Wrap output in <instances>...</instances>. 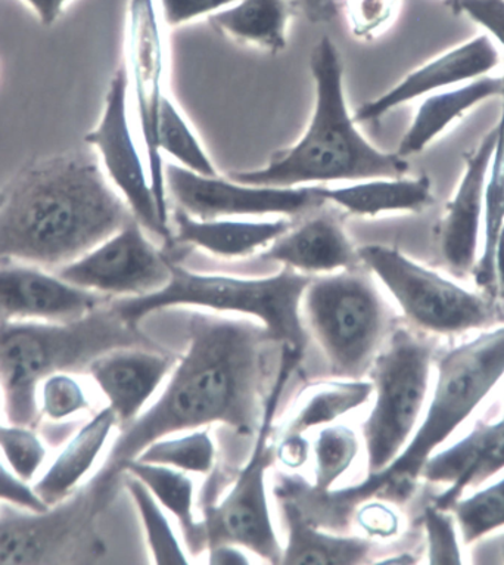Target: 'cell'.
Returning a JSON list of instances; mask_svg holds the SVG:
<instances>
[{
  "label": "cell",
  "instance_id": "6da1fadb",
  "mask_svg": "<svg viewBox=\"0 0 504 565\" xmlns=\"http://www.w3.org/2000/svg\"><path fill=\"white\" fill-rule=\"evenodd\" d=\"M266 328L239 319L195 313L190 345L158 401L127 424L107 462L86 486L96 514L112 501L122 472L153 441L222 424L243 436L257 433L265 409Z\"/></svg>",
  "mask_w": 504,
  "mask_h": 565
},
{
  "label": "cell",
  "instance_id": "7a4b0ae2",
  "mask_svg": "<svg viewBox=\"0 0 504 565\" xmlns=\"http://www.w3.org/2000/svg\"><path fill=\"white\" fill-rule=\"evenodd\" d=\"M131 217L90 156L68 152L36 161L0 196V262L58 269Z\"/></svg>",
  "mask_w": 504,
  "mask_h": 565
},
{
  "label": "cell",
  "instance_id": "3957f363",
  "mask_svg": "<svg viewBox=\"0 0 504 565\" xmlns=\"http://www.w3.org/2000/svg\"><path fill=\"white\" fill-rule=\"evenodd\" d=\"M310 60L315 100L305 134L296 146L276 152L265 168L234 172L230 179L247 185L297 188L405 177L409 172L407 160L397 152L378 150L357 129L335 43L328 36L320 39Z\"/></svg>",
  "mask_w": 504,
  "mask_h": 565
},
{
  "label": "cell",
  "instance_id": "277c9868",
  "mask_svg": "<svg viewBox=\"0 0 504 565\" xmlns=\"http://www.w3.org/2000/svg\"><path fill=\"white\" fill-rule=\"evenodd\" d=\"M138 328L108 305L67 322L0 319V392L8 423L34 427L41 419L39 385L60 372L87 371L96 358L133 348Z\"/></svg>",
  "mask_w": 504,
  "mask_h": 565
},
{
  "label": "cell",
  "instance_id": "5b68a950",
  "mask_svg": "<svg viewBox=\"0 0 504 565\" xmlns=\"http://www.w3.org/2000/svg\"><path fill=\"white\" fill-rule=\"evenodd\" d=\"M504 375V326L482 332L438 361L436 392L423 423L400 455L363 483L331 493L336 503H361L380 498H409L429 457L476 409Z\"/></svg>",
  "mask_w": 504,
  "mask_h": 565
},
{
  "label": "cell",
  "instance_id": "8992f818",
  "mask_svg": "<svg viewBox=\"0 0 504 565\" xmlns=\"http://www.w3.org/2000/svg\"><path fill=\"white\" fill-rule=\"evenodd\" d=\"M169 282L151 295L121 297L112 301L122 321L138 328L143 318L158 310L194 306L247 315L266 328L275 343L293 352H304L305 332L301 322V301L311 276L285 267L267 278H235V276L199 274L170 262Z\"/></svg>",
  "mask_w": 504,
  "mask_h": 565
},
{
  "label": "cell",
  "instance_id": "52a82bcc",
  "mask_svg": "<svg viewBox=\"0 0 504 565\" xmlns=\"http://www.w3.org/2000/svg\"><path fill=\"white\" fill-rule=\"evenodd\" d=\"M301 308L333 374L358 380L371 370L388 318L369 276L347 269L311 279Z\"/></svg>",
  "mask_w": 504,
  "mask_h": 565
},
{
  "label": "cell",
  "instance_id": "ba28073f",
  "mask_svg": "<svg viewBox=\"0 0 504 565\" xmlns=\"http://www.w3.org/2000/svg\"><path fill=\"white\" fill-rule=\"evenodd\" d=\"M433 344L397 330L371 366L374 409L363 424L369 475L383 471L405 449L427 398Z\"/></svg>",
  "mask_w": 504,
  "mask_h": 565
},
{
  "label": "cell",
  "instance_id": "9c48e42d",
  "mask_svg": "<svg viewBox=\"0 0 504 565\" xmlns=\"http://www.w3.org/2000/svg\"><path fill=\"white\" fill-rule=\"evenodd\" d=\"M300 358L301 353L282 348L278 375L265 401L251 457L226 498L205 510L203 521L207 532V547L230 543L247 547L269 563L279 564L282 561L283 547L276 536L267 502L266 472L274 461L269 439L276 411Z\"/></svg>",
  "mask_w": 504,
  "mask_h": 565
},
{
  "label": "cell",
  "instance_id": "30bf717a",
  "mask_svg": "<svg viewBox=\"0 0 504 565\" xmlns=\"http://www.w3.org/2000/svg\"><path fill=\"white\" fill-rule=\"evenodd\" d=\"M358 258L376 276L406 317L422 330L437 334H458L485 326L491 305L481 296L455 286L436 271L410 260L397 248L365 245Z\"/></svg>",
  "mask_w": 504,
  "mask_h": 565
},
{
  "label": "cell",
  "instance_id": "8fae6325",
  "mask_svg": "<svg viewBox=\"0 0 504 565\" xmlns=\"http://www.w3.org/2000/svg\"><path fill=\"white\" fill-rule=\"evenodd\" d=\"M136 217L94 249L55 269L61 279L100 296L151 295L169 282L170 260L147 238Z\"/></svg>",
  "mask_w": 504,
  "mask_h": 565
},
{
  "label": "cell",
  "instance_id": "7c38bea8",
  "mask_svg": "<svg viewBox=\"0 0 504 565\" xmlns=\"http://www.w3.org/2000/svg\"><path fill=\"white\" fill-rule=\"evenodd\" d=\"M167 194L196 218L300 214L326 203L320 186H258L218 177H204L183 166H165Z\"/></svg>",
  "mask_w": 504,
  "mask_h": 565
},
{
  "label": "cell",
  "instance_id": "4fadbf2b",
  "mask_svg": "<svg viewBox=\"0 0 504 565\" xmlns=\"http://www.w3.org/2000/svg\"><path fill=\"white\" fill-rule=\"evenodd\" d=\"M129 86V73L126 65H122L109 83L98 126L89 131L85 139L98 151L109 181L120 192L136 221L144 230L162 238H170L172 231L158 207L151 179L147 174L142 157L131 134L129 113H127Z\"/></svg>",
  "mask_w": 504,
  "mask_h": 565
},
{
  "label": "cell",
  "instance_id": "5bb4252c",
  "mask_svg": "<svg viewBox=\"0 0 504 565\" xmlns=\"http://www.w3.org/2000/svg\"><path fill=\"white\" fill-rule=\"evenodd\" d=\"M96 515L85 490L43 512L6 511L0 515V565L64 563L77 554Z\"/></svg>",
  "mask_w": 504,
  "mask_h": 565
},
{
  "label": "cell",
  "instance_id": "9a60e30c",
  "mask_svg": "<svg viewBox=\"0 0 504 565\" xmlns=\"http://www.w3.org/2000/svg\"><path fill=\"white\" fill-rule=\"evenodd\" d=\"M161 17L158 15L156 0H130L129 21H127V52L129 65H126L129 78H133L136 107L144 148L148 156V174L151 179L153 195L162 216L169 217L167 203L165 166L153 150V131L160 104L164 98V38H162Z\"/></svg>",
  "mask_w": 504,
  "mask_h": 565
},
{
  "label": "cell",
  "instance_id": "2e32d148",
  "mask_svg": "<svg viewBox=\"0 0 504 565\" xmlns=\"http://www.w3.org/2000/svg\"><path fill=\"white\" fill-rule=\"evenodd\" d=\"M104 296L83 290L55 271L20 262H0V319L67 322L105 305Z\"/></svg>",
  "mask_w": 504,
  "mask_h": 565
},
{
  "label": "cell",
  "instance_id": "e0dca14e",
  "mask_svg": "<svg viewBox=\"0 0 504 565\" xmlns=\"http://www.w3.org/2000/svg\"><path fill=\"white\" fill-rule=\"evenodd\" d=\"M497 130L495 127L481 139L475 150L464 154L463 177L458 191L446 205L440 223L442 257L460 276L473 271L478 262V247L484 226V190L486 172L493 157Z\"/></svg>",
  "mask_w": 504,
  "mask_h": 565
},
{
  "label": "cell",
  "instance_id": "ac0fdd59",
  "mask_svg": "<svg viewBox=\"0 0 504 565\" xmlns=\"http://www.w3.org/2000/svg\"><path fill=\"white\" fill-rule=\"evenodd\" d=\"M500 55L493 39L481 34L429 61L379 98L362 105L361 109L354 114V120L357 122L378 120L392 109L420 96L486 76L491 70L497 67Z\"/></svg>",
  "mask_w": 504,
  "mask_h": 565
},
{
  "label": "cell",
  "instance_id": "d6986e66",
  "mask_svg": "<svg viewBox=\"0 0 504 565\" xmlns=\"http://www.w3.org/2000/svg\"><path fill=\"white\" fill-rule=\"evenodd\" d=\"M173 359L139 348H121L96 358L87 372L122 424L138 418L172 371Z\"/></svg>",
  "mask_w": 504,
  "mask_h": 565
},
{
  "label": "cell",
  "instance_id": "ffe728a7",
  "mask_svg": "<svg viewBox=\"0 0 504 565\" xmlns=\"http://www.w3.org/2000/svg\"><path fill=\"white\" fill-rule=\"evenodd\" d=\"M504 468V419L480 424L450 449L431 455L420 477L429 483L449 484L433 505L449 511L469 486L481 484Z\"/></svg>",
  "mask_w": 504,
  "mask_h": 565
},
{
  "label": "cell",
  "instance_id": "44dd1931",
  "mask_svg": "<svg viewBox=\"0 0 504 565\" xmlns=\"http://www.w3.org/2000/svg\"><path fill=\"white\" fill-rule=\"evenodd\" d=\"M261 258L309 276L354 269L361 262L343 226L329 216L313 217L289 230L269 245Z\"/></svg>",
  "mask_w": 504,
  "mask_h": 565
},
{
  "label": "cell",
  "instance_id": "7402d4cb",
  "mask_svg": "<svg viewBox=\"0 0 504 565\" xmlns=\"http://www.w3.org/2000/svg\"><path fill=\"white\" fill-rule=\"evenodd\" d=\"M174 239L194 245L214 256L238 258L269 247L291 230L287 218L270 222L230 221V218H196L179 209L174 212Z\"/></svg>",
  "mask_w": 504,
  "mask_h": 565
},
{
  "label": "cell",
  "instance_id": "603a6c76",
  "mask_svg": "<svg viewBox=\"0 0 504 565\" xmlns=\"http://www.w3.org/2000/svg\"><path fill=\"white\" fill-rule=\"evenodd\" d=\"M117 423L116 414L108 406L72 437L41 479L32 486L34 493L46 507H54L74 493V489L85 479L103 452Z\"/></svg>",
  "mask_w": 504,
  "mask_h": 565
},
{
  "label": "cell",
  "instance_id": "cb8c5ba5",
  "mask_svg": "<svg viewBox=\"0 0 504 565\" xmlns=\"http://www.w3.org/2000/svg\"><path fill=\"white\" fill-rule=\"evenodd\" d=\"M326 203L340 205L356 216L383 213H419L431 205L432 183L428 177L374 178L340 188H320Z\"/></svg>",
  "mask_w": 504,
  "mask_h": 565
},
{
  "label": "cell",
  "instance_id": "d4e9b609",
  "mask_svg": "<svg viewBox=\"0 0 504 565\" xmlns=\"http://www.w3.org/2000/svg\"><path fill=\"white\" fill-rule=\"evenodd\" d=\"M504 81L502 77L482 76L475 81L463 83L455 89L428 96L420 104L418 113L411 121L409 130L400 140L397 154L407 157L419 154L451 125L463 117L478 104L486 99L502 96Z\"/></svg>",
  "mask_w": 504,
  "mask_h": 565
},
{
  "label": "cell",
  "instance_id": "484cf974",
  "mask_svg": "<svg viewBox=\"0 0 504 565\" xmlns=\"http://www.w3.org/2000/svg\"><path fill=\"white\" fill-rule=\"evenodd\" d=\"M289 17L288 0H238L208 20L235 41L278 54L288 45Z\"/></svg>",
  "mask_w": 504,
  "mask_h": 565
},
{
  "label": "cell",
  "instance_id": "4316f807",
  "mask_svg": "<svg viewBox=\"0 0 504 565\" xmlns=\"http://www.w3.org/2000/svg\"><path fill=\"white\" fill-rule=\"evenodd\" d=\"M283 512L288 541L280 564H361L371 554L372 542L367 539L341 537L319 532L307 523L301 511L291 502H285Z\"/></svg>",
  "mask_w": 504,
  "mask_h": 565
},
{
  "label": "cell",
  "instance_id": "83f0119b",
  "mask_svg": "<svg viewBox=\"0 0 504 565\" xmlns=\"http://www.w3.org/2000/svg\"><path fill=\"white\" fill-rule=\"evenodd\" d=\"M126 472L142 481L158 503L172 512L181 525L191 554H200L207 547L204 521H196L194 515V483L185 471L157 463L131 461Z\"/></svg>",
  "mask_w": 504,
  "mask_h": 565
},
{
  "label": "cell",
  "instance_id": "f1b7e54d",
  "mask_svg": "<svg viewBox=\"0 0 504 565\" xmlns=\"http://www.w3.org/2000/svg\"><path fill=\"white\" fill-rule=\"evenodd\" d=\"M374 385L366 381H336L310 388L291 416L283 436H304L311 428L329 426L367 402Z\"/></svg>",
  "mask_w": 504,
  "mask_h": 565
},
{
  "label": "cell",
  "instance_id": "f546056e",
  "mask_svg": "<svg viewBox=\"0 0 504 565\" xmlns=\"http://www.w3.org/2000/svg\"><path fill=\"white\" fill-rule=\"evenodd\" d=\"M500 98L503 100L502 114H500L498 125L495 126L497 138H495L493 157H491L485 179L484 248L473 269L476 286L489 292L491 297L495 296V243L504 225V87Z\"/></svg>",
  "mask_w": 504,
  "mask_h": 565
},
{
  "label": "cell",
  "instance_id": "4dcf8cb0",
  "mask_svg": "<svg viewBox=\"0 0 504 565\" xmlns=\"http://www.w3.org/2000/svg\"><path fill=\"white\" fill-rule=\"evenodd\" d=\"M153 150L160 160L164 152L192 172L204 174V177H217L207 151L201 146L176 104L167 94L158 111L156 131H153Z\"/></svg>",
  "mask_w": 504,
  "mask_h": 565
},
{
  "label": "cell",
  "instance_id": "1f68e13d",
  "mask_svg": "<svg viewBox=\"0 0 504 565\" xmlns=\"http://www.w3.org/2000/svg\"><path fill=\"white\" fill-rule=\"evenodd\" d=\"M135 461L157 463L185 472L208 475L216 462V446L208 430L192 433L178 439H161L149 445Z\"/></svg>",
  "mask_w": 504,
  "mask_h": 565
},
{
  "label": "cell",
  "instance_id": "d6a6232c",
  "mask_svg": "<svg viewBox=\"0 0 504 565\" xmlns=\"http://www.w3.org/2000/svg\"><path fill=\"white\" fill-rule=\"evenodd\" d=\"M125 484L138 507L140 520L147 532L149 547H151L156 563L160 565L186 564V555L181 543L174 536L172 525L157 503L156 497L142 481L126 472Z\"/></svg>",
  "mask_w": 504,
  "mask_h": 565
},
{
  "label": "cell",
  "instance_id": "836d02e7",
  "mask_svg": "<svg viewBox=\"0 0 504 565\" xmlns=\"http://www.w3.org/2000/svg\"><path fill=\"white\" fill-rule=\"evenodd\" d=\"M358 454L356 433L347 426H329L314 441L315 490L329 493L353 466Z\"/></svg>",
  "mask_w": 504,
  "mask_h": 565
},
{
  "label": "cell",
  "instance_id": "e575fe53",
  "mask_svg": "<svg viewBox=\"0 0 504 565\" xmlns=\"http://www.w3.org/2000/svg\"><path fill=\"white\" fill-rule=\"evenodd\" d=\"M464 543L476 542L504 525V479L451 507Z\"/></svg>",
  "mask_w": 504,
  "mask_h": 565
},
{
  "label": "cell",
  "instance_id": "d590c367",
  "mask_svg": "<svg viewBox=\"0 0 504 565\" xmlns=\"http://www.w3.org/2000/svg\"><path fill=\"white\" fill-rule=\"evenodd\" d=\"M0 454L19 479L30 483L45 462L47 450L33 427L0 424Z\"/></svg>",
  "mask_w": 504,
  "mask_h": 565
},
{
  "label": "cell",
  "instance_id": "8d00e7d4",
  "mask_svg": "<svg viewBox=\"0 0 504 565\" xmlns=\"http://www.w3.org/2000/svg\"><path fill=\"white\" fill-rule=\"evenodd\" d=\"M39 387V411L47 419L58 423L89 407L82 384L67 372L47 376Z\"/></svg>",
  "mask_w": 504,
  "mask_h": 565
},
{
  "label": "cell",
  "instance_id": "74e56055",
  "mask_svg": "<svg viewBox=\"0 0 504 565\" xmlns=\"http://www.w3.org/2000/svg\"><path fill=\"white\" fill-rule=\"evenodd\" d=\"M423 524L428 536L429 563L438 565L462 563L453 516L436 505L427 507L423 512Z\"/></svg>",
  "mask_w": 504,
  "mask_h": 565
},
{
  "label": "cell",
  "instance_id": "f35d334b",
  "mask_svg": "<svg viewBox=\"0 0 504 565\" xmlns=\"http://www.w3.org/2000/svg\"><path fill=\"white\" fill-rule=\"evenodd\" d=\"M397 0H348V21L358 39H371L389 23L396 12Z\"/></svg>",
  "mask_w": 504,
  "mask_h": 565
},
{
  "label": "cell",
  "instance_id": "ab89813d",
  "mask_svg": "<svg viewBox=\"0 0 504 565\" xmlns=\"http://www.w3.org/2000/svg\"><path fill=\"white\" fill-rule=\"evenodd\" d=\"M446 7L475 21L504 50V0H446Z\"/></svg>",
  "mask_w": 504,
  "mask_h": 565
},
{
  "label": "cell",
  "instance_id": "60d3db41",
  "mask_svg": "<svg viewBox=\"0 0 504 565\" xmlns=\"http://www.w3.org/2000/svg\"><path fill=\"white\" fill-rule=\"evenodd\" d=\"M238 0H158L162 23L179 28L200 17L216 14Z\"/></svg>",
  "mask_w": 504,
  "mask_h": 565
},
{
  "label": "cell",
  "instance_id": "b9f144b4",
  "mask_svg": "<svg viewBox=\"0 0 504 565\" xmlns=\"http://www.w3.org/2000/svg\"><path fill=\"white\" fill-rule=\"evenodd\" d=\"M0 502L21 510L43 512L50 510L34 493L32 486L19 479L0 458Z\"/></svg>",
  "mask_w": 504,
  "mask_h": 565
},
{
  "label": "cell",
  "instance_id": "7bdbcfd3",
  "mask_svg": "<svg viewBox=\"0 0 504 565\" xmlns=\"http://www.w3.org/2000/svg\"><path fill=\"white\" fill-rule=\"evenodd\" d=\"M357 523L367 534L374 537L396 536L400 529V520L392 508L383 503H367L357 512Z\"/></svg>",
  "mask_w": 504,
  "mask_h": 565
},
{
  "label": "cell",
  "instance_id": "ee69618b",
  "mask_svg": "<svg viewBox=\"0 0 504 565\" xmlns=\"http://www.w3.org/2000/svg\"><path fill=\"white\" fill-rule=\"evenodd\" d=\"M279 461L288 468H300L309 458V444L304 436H283L282 444L278 448Z\"/></svg>",
  "mask_w": 504,
  "mask_h": 565
},
{
  "label": "cell",
  "instance_id": "f6af8a7d",
  "mask_svg": "<svg viewBox=\"0 0 504 565\" xmlns=\"http://www.w3.org/2000/svg\"><path fill=\"white\" fill-rule=\"evenodd\" d=\"M302 8L311 23H329L339 15L340 0H302Z\"/></svg>",
  "mask_w": 504,
  "mask_h": 565
},
{
  "label": "cell",
  "instance_id": "bcb514c9",
  "mask_svg": "<svg viewBox=\"0 0 504 565\" xmlns=\"http://www.w3.org/2000/svg\"><path fill=\"white\" fill-rule=\"evenodd\" d=\"M32 10L36 12L39 21H41L42 25L54 24L56 20L60 19V15L63 14L65 6H67L68 0H25Z\"/></svg>",
  "mask_w": 504,
  "mask_h": 565
},
{
  "label": "cell",
  "instance_id": "7dc6e473",
  "mask_svg": "<svg viewBox=\"0 0 504 565\" xmlns=\"http://www.w3.org/2000/svg\"><path fill=\"white\" fill-rule=\"evenodd\" d=\"M210 550V563L212 564H248L249 561L245 558L243 552L236 550V545L230 543H222L208 547Z\"/></svg>",
  "mask_w": 504,
  "mask_h": 565
},
{
  "label": "cell",
  "instance_id": "c3c4849f",
  "mask_svg": "<svg viewBox=\"0 0 504 565\" xmlns=\"http://www.w3.org/2000/svg\"><path fill=\"white\" fill-rule=\"evenodd\" d=\"M495 295L504 300V225L500 231L494 252Z\"/></svg>",
  "mask_w": 504,
  "mask_h": 565
},
{
  "label": "cell",
  "instance_id": "681fc988",
  "mask_svg": "<svg viewBox=\"0 0 504 565\" xmlns=\"http://www.w3.org/2000/svg\"><path fill=\"white\" fill-rule=\"evenodd\" d=\"M380 563L384 564H414L416 561L414 559V556L410 554H401L398 555V558H392V559H384L380 561Z\"/></svg>",
  "mask_w": 504,
  "mask_h": 565
}]
</instances>
